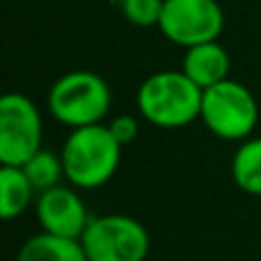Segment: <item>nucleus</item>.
I'll return each instance as SVG.
<instances>
[{
    "instance_id": "f257e3e1",
    "label": "nucleus",
    "mask_w": 261,
    "mask_h": 261,
    "mask_svg": "<svg viewBox=\"0 0 261 261\" xmlns=\"http://www.w3.org/2000/svg\"><path fill=\"white\" fill-rule=\"evenodd\" d=\"M204 90L181 69H165L147 76L138 87L135 106L142 119L158 128H184L202 115Z\"/></svg>"
},
{
    "instance_id": "f03ea898",
    "label": "nucleus",
    "mask_w": 261,
    "mask_h": 261,
    "mask_svg": "<svg viewBox=\"0 0 261 261\" xmlns=\"http://www.w3.org/2000/svg\"><path fill=\"white\" fill-rule=\"evenodd\" d=\"M60 158L64 165V179L73 188L94 190L115 176L122 161V144L110 133L108 124L71 128Z\"/></svg>"
},
{
    "instance_id": "7ed1b4c3",
    "label": "nucleus",
    "mask_w": 261,
    "mask_h": 261,
    "mask_svg": "<svg viewBox=\"0 0 261 261\" xmlns=\"http://www.w3.org/2000/svg\"><path fill=\"white\" fill-rule=\"evenodd\" d=\"M48 113L69 128L103 124L113 106V92L103 76L87 69L69 71L50 85Z\"/></svg>"
},
{
    "instance_id": "20e7f679",
    "label": "nucleus",
    "mask_w": 261,
    "mask_h": 261,
    "mask_svg": "<svg viewBox=\"0 0 261 261\" xmlns=\"http://www.w3.org/2000/svg\"><path fill=\"white\" fill-rule=\"evenodd\" d=\"M199 119L216 138L243 142L252 138L259 122V103L250 87L239 81H227L204 90Z\"/></svg>"
},
{
    "instance_id": "39448f33",
    "label": "nucleus",
    "mask_w": 261,
    "mask_h": 261,
    "mask_svg": "<svg viewBox=\"0 0 261 261\" xmlns=\"http://www.w3.org/2000/svg\"><path fill=\"white\" fill-rule=\"evenodd\" d=\"M90 261H147L151 239L140 220L124 213L96 216L81 236Z\"/></svg>"
},
{
    "instance_id": "423d86ee",
    "label": "nucleus",
    "mask_w": 261,
    "mask_h": 261,
    "mask_svg": "<svg viewBox=\"0 0 261 261\" xmlns=\"http://www.w3.org/2000/svg\"><path fill=\"white\" fill-rule=\"evenodd\" d=\"M44 122L37 103L21 92L0 99V165H25L41 147Z\"/></svg>"
},
{
    "instance_id": "0eeeda50",
    "label": "nucleus",
    "mask_w": 261,
    "mask_h": 261,
    "mask_svg": "<svg viewBox=\"0 0 261 261\" xmlns=\"http://www.w3.org/2000/svg\"><path fill=\"white\" fill-rule=\"evenodd\" d=\"M158 30L167 41L190 48L220 39L225 12L218 0H165Z\"/></svg>"
},
{
    "instance_id": "6e6552de",
    "label": "nucleus",
    "mask_w": 261,
    "mask_h": 261,
    "mask_svg": "<svg viewBox=\"0 0 261 261\" xmlns=\"http://www.w3.org/2000/svg\"><path fill=\"white\" fill-rule=\"evenodd\" d=\"M35 208L41 231L62 236V239L81 241L83 231L87 229L92 220L81 195L69 186H55V188L39 193Z\"/></svg>"
},
{
    "instance_id": "1a4fd4ad",
    "label": "nucleus",
    "mask_w": 261,
    "mask_h": 261,
    "mask_svg": "<svg viewBox=\"0 0 261 261\" xmlns=\"http://www.w3.org/2000/svg\"><path fill=\"white\" fill-rule=\"evenodd\" d=\"M231 60L227 48L216 41H204V44L184 48V60H181V71L190 78L197 87L208 90L218 83L229 78Z\"/></svg>"
},
{
    "instance_id": "9d476101",
    "label": "nucleus",
    "mask_w": 261,
    "mask_h": 261,
    "mask_svg": "<svg viewBox=\"0 0 261 261\" xmlns=\"http://www.w3.org/2000/svg\"><path fill=\"white\" fill-rule=\"evenodd\" d=\"M16 261H90L81 241L39 231L21 245Z\"/></svg>"
},
{
    "instance_id": "9b49d317",
    "label": "nucleus",
    "mask_w": 261,
    "mask_h": 261,
    "mask_svg": "<svg viewBox=\"0 0 261 261\" xmlns=\"http://www.w3.org/2000/svg\"><path fill=\"white\" fill-rule=\"evenodd\" d=\"M37 190L30 184L23 167L0 165V216L3 220H14L35 202Z\"/></svg>"
},
{
    "instance_id": "f8f14e48",
    "label": "nucleus",
    "mask_w": 261,
    "mask_h": 261,
    "mask_svg": "<svg viewBox=\"0 0 261 261\" xmlns=\"http://www.w3.org/2000/svg\"><path fill=\"white\" fill-rule=\"evenodd\" d=\"M231 179L245 195L261 197V135L239 144L231 158Z\"/></svg>"
},
{
    "instance_id": "ddd939ff",
    "label": "nucleus",
    "mask_w": 261,
    "mask_h": 261,
    "mask_svg": "<svg viewBox=\"0 0 261 261\" xmlns=\"http://www.w3.org/2000/svg\"><path fill=\"white\" fill-rule=\"evenodd\" d=\"M21 167L28 174L30 184L35 186L37 195L60 186V181L64 179L62 158H60V153H53V151H48V149H39V151Z\"/></svg>"
},
{
    "instance_id": "4468645a",
    "label": "nucleus",
    "mask_w": 261,
    "mask_h": 261,
    "mask_svg": "<svg viewBox=\"0 0 261 261\" xmlns=\"http://www.w3.org/2000/svg\"><path fill=\"white\" fill-rule=\"evenodd\" d=\"M122 16L135 28H158L165 0H117Z\"/></svg>"
},
{
    "instance_id": "2eb2a0df",
    "label": "nucleus",
    "mask_w": 261,
    "mask_h": 261,
    "mask_svg": "<svg viewBox=\"0 0 261 261\" xmlns=\"http://www.w3.org/2000/svg\"><path fill=\"white\" fill-rule=\"evenodd\" d=\"M108 128H110V133L115 135V140H117L122 147L130 144L140 133V124H138V119H135L133 115H117V117H113L108 122Z\"/></svg>"
},
{
    "instance_id": "dca6fc26",
    "label": "nucleus",
    "mask_w": 261,
    "mask_h": 261,
    "mask_svg": "<svg viewBox=\"0 0 261 261\" xmlns=\"http://www.w3.org/2000/svg\"><path fill=\"white\" fill-rule=\"evenodd\" d=\"M218 3H220V0H218Z\"/></svg>"
}]
</instances>
